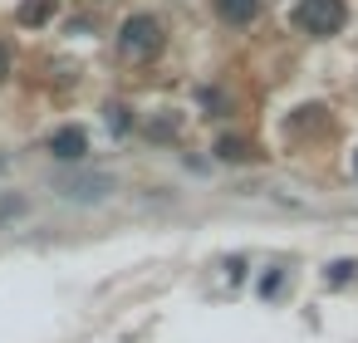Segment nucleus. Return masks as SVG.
Returning <instances> with one entry per match:
<instances>
[{
  "mask_svg": "<svg viewBox=\"0 0 358 343\" xmlns=\"http://www.w3.org/2000/svg\"><path fill=\"white\" fill-rule=\"evenodd\" d=\"M343 20H348L343 0H299V6H294V25H299L304 35H314V40L338 35V30H343Z\"/></svg>",
  "mask_w": 358,
  "mask_h": 343,
  "instance_id": "f257e3e1",
  "label": "nucleus"
},
{
  "mask_svg": "<svg viewBox=\"0 0 358 343\" xmlns=\"http://www.w3.org/2000/svg\"><path fill=\"white\" fill-rule=\"evenodd\" d=\"M118 50H123L128 59H152V54L162 50V25H157L152 15H128L123 30H118Z\"/></svg>",
  "mask_w": 358,
  "mask_h": 343,
  "instance_id": "f03ea898",
  "label": "nucleus"
},
{
  "mask_svg": "<svg viewBox=\"0 0 358 343\" xmlns=\"http://www.w3.org/2000/svg\"><path fill=\"white\" fill-rule=\"evenodd\" d=\"M113 191V177L103 172H74V177H59V196L69 201H103Z\"/></svg>",
  "mask_w": 358,
  "mask_h": 343,
  "instance_id": "7ed1b4c3",
  "label": "nucleus"
},
{
  "mask_svg": "<svg viewBox=\"0 0 358 343\" xmlns=\"http://www.w3.org/2000/svg\"><path fill=\"white\" fill-rule=\"evenodd\" d=\"M50 152H55L59 162H84V157H89V133H84V128H59V133L50 138Z\"/></svg>",
  "mask_w": 358,
  "mask_h": 343,
  "instance_id": "20e7f679",
  "label": "nucleus"
},
{
  "mask_svg": "<svg viewBox=\"0 0 358 343\" xmlns=\"http://www.w3.org/2000/svg\"><path fill=\"white\" fill-rule=\"evenodd\" d=\"M216 10L231 20V25H250L260 15V0H216Z\"/></svg>",
  "mask_w": 358,
  "mask_h": 343,
  "instance_id": "39448f33",
  "label": "nucleus"
},
{
  "mask_svg": "<svg viewBox=\"0 0 358 343\" xmlns=\"http://www.w3.org/2000/svg\"><path fill=\"white\" fill-rule=\"evenodd\" d=\"M216 157H221V162H250L255 152H250L245 138H221V143H216Z\"/></svg>",
  "mask_w": 358,
  "mask_h": 343,
  "instance_id": "423d86ee",
  "label": "nucleus"
},
{
  "mask_svg": "<svg viewBox=\"0 0 358 343\" xmlns=\"http://www.w3.org/2000/svg\"><path fill=\"white\" fill-rule=\"evenodd\" d=\"M50 10H55V0H25V6H20V25H45Z\"/></svg>",
  "mask_w": 358,
  "mask_h": 343,
  "instance_id": "0eeeda50",
  "label": "nucleus"
},
{
  "mask_svg": "<svg viewBox=\"0 0 358 343\" xmlns=\"http://www.w3.org/2000/svg\"><path fill=\"white\" fill-rule=\"evenodd\" d=\"M128 123H133L128 108H108V128H113V133H128Z\"/></svg>",
  "mask_w": 358,
  "mask_h": 343,
  "instance_id": "6e6552de",
  "label": "nucleus"
},
{
  "mask_svg": "<svg viewBox=\"0 0 358 343\" xmlns=\"http://www.w3.org/2000/svg\"><path fill=\"white\" fill-rule=\"evenodd\" d=\"M177 133V118H162V123H148V138H172Z\"/></svg>",
  "mask_w": 358,
  "mask_h": 343,
  "instance_id": "1a4fd4ad",
  "label": "nucleus"
},
{
  "mask_svg": "<svg viewBox=\"0 0 358 343\" xmlns=\"http://www.w3.org/2000/svg\"><path fill=\"white\" fill-rule=\"evenodd\" d=\"M343 279H353V265H348V260L329 265V284H343Z\"/></svg>",
  "mask_w": 358,
  "mask_h": 343,
  "instance_id": "9d476101",
  "label": "nucleus"
},
{
  "mask_svg": "<svg viewBox=\"0 0 358 343\" xmlns=\"http://www.w3.org/2000/svg\"><path fill=\"white\" fill-rule=\"evenodd\" d=\"M280 284H285V279H280V275H265V279H260V294H265V299H270V294H280Z\"/></svg>",
  "mask_w": 358,
  "mask_h": 343,
  "instance_id": "9b49d317",
  "label": "nucleus"
},
{
  "mask_svg": "<svg viewBox=\"0 0 358 343\" xmlns=\"http://www.w3.org/2000/svg\"><path fill=\"white\" fill-rule=\"evenodd\" d=\"M0 79H6V50H0Z\"/></svg>",
  "mask_w": 358,
  "mask_h": 343,
  "instance_id": "f8f14e48",
  "label": "nucleus"
},
{
  "mask_svg": "<svg viewBox=\"0 0 358 343\" xmlns=\"http://www.w3.org/2000/svg\"><path fill=\"white\" fill-rule=\"evenodd\" d=\"M353 172H358V157H353Z\"/></svg>",
  "mask_w": 358,
  "mask_h": 343,
  "instance_id": "ddd939ff",
  "label": "nucleus"
}]
</instances>
